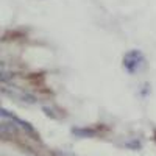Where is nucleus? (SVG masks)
<instances>
[{"label": "nucleus", "instance_id": "obj_4", "mask_svg": "<svg viewBox=\"0 0 156 156\" xmlns=\"http://www.w3.org/2000/svg\"><path fill=\"white\" fill-rule=\"evenodd\" d=\"M56 156H64V154H56Z\"/></svg>", "mask_w": 156, "mask_h": 156}, {"label": "nucleus", "instance_id": "obj_2", "mask_svg": "<svg viewBox=\"0 0 156 156\" xmlns=\"http://www.w3.org/2000/svg\"><path fill=\"white\" fill-rule=\"evenodd\" d=\"M0 114H2V117H6V119H11L12 120V123H14V125H17L20 129H23V131L25 133H28L31 137H34V139H37V133H36V129L28 123V122H25V120H22V119H19V117L17 115H14V114H11V112H8L6 109H3L2 108V111H0Z\"/></svg>", "mask_w": 156, "mask_h": 156}, {"label": "nucleus", "instance_id": "obj_3", "mask_svg": "<svg viewBox=\"0 0 156 156\" xmlns=\"http://www.w3.org/2000/svg\"><path fill=\"white\" fill-rule=\"evenodd\" d=\"M72 131L75 133V136H81V137H90V136H94V131H90V129H84V128H73Z\"/></svg>", "mask_w": 156, "mask_h": 156}, {"label": "nucleus", "instance_id": "obj_1", "mask_svg": "<svg viewBox=\"0 0 156 156\" xmlns=\"http://www.w3.org/2000/svg\"><path fill=\"white\" fill-rule=\"evenodd\" d=\"M142 62H144V55H142L139 50H131V51H128V53L125 55L123 66H125V69L129 73H134L142 66Z\"/></svg>", "mask_w": 156, "mask_h": 156}]
</instances>
